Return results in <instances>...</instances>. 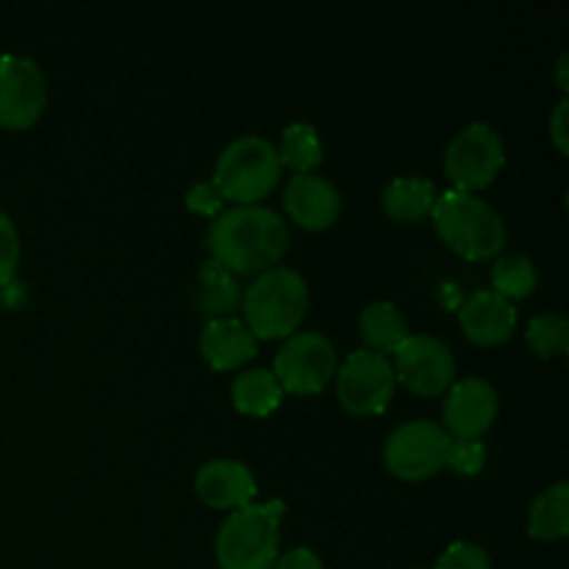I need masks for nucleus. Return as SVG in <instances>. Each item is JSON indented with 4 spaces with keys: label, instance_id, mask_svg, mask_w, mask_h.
<instances>
[{
    "label": "nucleus",
    "instance_id": "nucleus-10",
    "mask_svg": "<svg viewBox=\"0 0 569 569\" xmlns=\"http://www.w3.org/2000/svg\"><path fill=\"white\" fill-rule=\"evenodd\" d=\"M395 378L420 398L445 392L456 378V359L448 342L433 333H409L392 353Z\"/></svg>",
    "mask_w": 569,
    "mask_h": 569
},
{
    "label": "nucleus",
    "instance_id": "nucleus-12",
    "mask_svg": "<svg viewBox=\"0 0 569 569\" xmlns=\"http://www.w3.org/2000/svg\"><path fill=\"white\" fill-rule=\"evenodd\" d=\"M450 392L442 403L445 431L453 439H481L498 417V389L487 378H461L450 383Z\"/></svg>",
    "mask_w": 569,
    "mask_h": 569
},
{
    "label": "nucleus",
    "instance_id": "nucleus-19",
    "mask_svg": "<svg viewBox=\"0 0 569 569\" xmlns=\"http://www.w3.org/2000/svg\"><path fill=\"white\" fill-rule=\"evenodd\" d=\"M359 328L361 339H365V348L383 356H392L395 348L411 333L403 311L392 300H372V303H367L361 309Z\"/></svg>",
    "mask_w": 569,
    "mask_h": 569
},
{
    "label": "nucleus",
    "instance_id": "nucleus-7",
    "mask_svg": "<svg viewBox=\"0 0 569 569\" xmlns=\"http://www.w3.org/2000/svg\"><path fill=\"white\" fill-rule=\"evenodd\" d=\"M453 437L433 420H406L383 442V465L406 481H420L448 465Z\"/></svg>",
    "mask_w": 569,
    "mask_h": 569
},
{
    "label": "nucleus",
    "instance_id": "nucleus-1",
    "mask_svg": "<svg viewBox=\"0 0 569 569\" xmlns=\"http://www.w3.org/2000/svg\"><path fill=\"white\" fill-rule=\"evenodd\" d=\"M211 259L226 264L233 276L264 272L281 261L289 248V226L264 203L231 206L211 220L206 233Z\"/></svg>",
    "mask_w": 569,
    "mask_h": 569
},
{
    "label": "nucleus",
    "instance_id": "nucleus-5",
    "mask_svg": "<svg viewBox=\"0 0 569 569\" xmlns=\"http://www.w3.org/2000/svg\"><path fill=\"white\" fill-rule=\"evenodd\" d=\"M278 178H281V159L276 144L259 133H244L220 150L211 183L222 200L248 206L267 198L276 189Z\"/></svg>",
    "mask_w": 569,
    "mask_h": 569
},
{
    "label": "nucleus",
    "instance_id": "nucleus-25",
    "mask_svg": "<svg viewBox=\"0 0 569 569\" xmlns=\"http://www.w3.org/2000/svg\"><path fill=\"white\" fill-rule=\"evenodd\" d=\"M433 569H492V559H489L487 548H481L478 542L459 539L439 556Z\"/></svg>",
    "mask_w": 569,
    "mask_h": 569
},
{
    "label": "nucleus",
    "instance_id": "nucleus-27",
    "mask_svg": "<svg viewBox=\"0 0 569 569\" xmlns=\"http://www.w3.org/2000/svg\"><path fill=\"white\" fill-rule=\"evenodd\" d=\"M17 261H20V233H17L14 220L0 211V287L11 281Z\"/></svg>",
    "mask_w": 569,
    "mask_h": 569
},
{
    "label": "nucleus",
    "instance_id": "nucleus-23",
    "mask_svg": "<svg viewBox=\"0 0 569 569\" xmlns=\"http://www.w3.org/2000/svg\"><path fill=\"white\" fill-rule=\"evenodd\" d=\"M537 267L526 253H500L492 264V289L511 298H528L537 289Z\"/></svg>",
    "mask_w": 569,
    "mask_h": 569
},
{
    "label": "nucleus",
    "instance_id": "nucleus-17",
    "mask_svg": "<svg viewBox=\"0 0 569 569\" xmlns=\"http://www.w3.org/2000/svg\"><path fill=\"white\" fill-rule=\"evenodd\" d=\"M192 300L198 315L209 317H228L239 303H242V287H239L237 276L228 270L226 264H220L217 259H206L200 264L198 278H194Z\"/></svg>",
    "mask_w": 569,
    "mask_h": 569
},
{
    "label": "nucleus",
    "instance_id": "nucleus-11",
    "mask_svg": "<svg viewBox=\"0 0 569 569\" xmlns=\"http://www.w3.org/2000/svg\"><path fill=\"white\" fill-rule=\"evenodd\" d=\"M48 103V78L28 56H0V126L11 131L31 128Z\"/></svg>",
    "mask_w": 569,
    "mask_h": 569
},
{
    "label": "nucleus",
    "instance_id": "nucleus-4",
    "mask_svg": "<svg viewBox=\"0 0 569 569\" xmlns=\"http://www.w3.org/2000/svg\"><path fill=\"white\" fill-rule=\"evenodd\" d=\"M281 500H253L233 509L217 528V565L222 569H270L281 548Z\"/></svg>",
    "mask_w": 569,
    "mask_h": 569
},
{
    "label": "nucleus",
    "instance_id": "nucleus-16",
    "mask_svg": "<svg viewBox=\"0 0 569 569\" xmlns=\"http://www.w3.org/2000/svg\"><path fill=\"white\" fill-rule=\"evenodd\" d=\"M256 345L259 339L250 333L244 320L233 315L214 317L200 331V353L214 370H237L239 365L253 359Z\"/></svg>",
    "mask_w": 569,
    "mask_h": 569
},
{
    "label": "nucleus",
    "instance_id": "nucleus-14",
    "mask_svg": "<svg viewBox=\"0 0 569 569\" xmlns=\"http://www.w3.org/2000/svg\"><path fill=\"white\" fill-rule=\"evenodd\" d=\"M194 489L211 509H239L253 503L259 483L253 470L239 459H209L194 472Z\"/></svg>",
    "mask_w": 569,
    "mask_h": 569
},
{
    "label": "nucleus",
    "instance_id": "nucleus-6",
    "mask_svg": "<svg viewBox=\"0 0 569 569\" xmlns=\"http://www.w3.org/2000/svg\"><path fill=\"white\" fill-rule=\"evenodd\" d=\"M503 164L506 142L492 122H470L445 148V176L461 192L476 194L478 189H487Z\"/></svg>",
    "mask_w": 569,
    "mask_h": 569
},
{
    "label": "nucleus",
    "instance_id": "nucleus-9",
    "mask_svg": "<svg viewBox=\"0 0 569 569\" xmlns=\"http://www.w3.org/2000/svg\"><path fill=\"white\" fill-rule=\"evenodd\" d=\"M398 378L392 359L376 350L359 348L337 365V398L350 415H378L392 400Z\"/></svg>",
    "mask_w": 569,
    "mask_h": 569
},
{
    "label": "nucleus",
    "instance_id": "nucleus-26",
    "mask_svg": "<svg viewBox=\"0 0 569 569\" xmlns=\"http://www.w3.org/2000/svg\"><path fill=\"white\" fill-rule=\"evenodd\" d=\"M487 465V445L481 439H453L448 453V465L461 476H476Z\"/></svg>",
    "mask_w": 569,
    "mask_h": 569
},
{
    "label": "nucleus",
    "instance_id": "nucleus-3",
    "mask_svg": "<svg viewBox=\"0 0 569 569\" xmlns=\"http://www.w3.org/2000/svg\"><path fill=\"white\" fill-rule=\"evenodd\" d=\"M242 311L256 339L292 337L309 311V283L292 267H270L242 292Z\"/></svg>",
    "mask_w": 569,
    "mask_h": 569
},
{
    "label": "nucleus",
    "instance_id": "nucleus-8",
    "mask_svg": "<svg viewBox=\"0 0 569 569\" xmlns=\"http://www.w3.org/2000/svg\"><path fill=\"white\" fill-rule=\"evenodd\" d=\"M337 372V348L320 331H295L283 339L272 361V376L283 392L317 395Z\"/></svg>",
    "mask_w": 569,
    "mask_h": 569
},
{
    "label": "nucleus",
    "instance_id": "nucleus-13",
    "mask_svg": "<svg viewBox=\"0 0 569 569\" xmlns=\"http://www.w3.org/2000/svg\"><path fill=\"white\" fill-rule=\"evenodd\" d=\"M283 209L300 228L322 231L337 222L342 211V194L331 178L317 172H295L283 187Z\"/></svg>",
    "mask_w": 569,
    "mask_h": 569
},
{
    "label": "nucleus",
    "instance_id": "nucleus-29",
    "mask_svg": "<svg viewBox=\"0 0 569 569\" xmlns=\"http://www.w3.org/2000/svg\"><path fill=\"white\" fill-rule=\"evenodd\" d=\"M270 569H326V565H322V559L311 548H292L283 556H278L276 565Z\"/></svg>",
    "mask_w": 569,
    "mask_h": 569
},
{
    "label": "nucleus",
    "instance_id": "nucleus-15",
    "mask_svg": "<svg viewBox=\"0 0 569 569\" xmlns=\"http://www.w3.org/2000/svg\"><path fill=\"white\" fill-rule=\"evenodd\" d=\"M461 331L478 345H498L515 333L517 309L495 289H476L459 309Z\"/></svg>",
    "mask_w": 569,
    "mask_h": 569
},
{
    "label": "nucleus",
    "instance_id": "nucleus-28",
    "mask_svg": "<svg viewBox=\"0 0 569 569\" xmlns=\"http://www.w3.org/2000/svg\"><path fill=\"white\" fill-rule=\"evenodd\" d=\"M220 206H222V198L211 181L194 183V187L187 192V209L198 211V214L217 217L220 214Z\"/></svg>",
    "mask_w": 569,
    "mask_h": 569
},
{
    "label": "nucleus",
    "instance_id": "nucleus-30",
    "mask_svg": "<svg viewBox=\"0 0 569 569\" xmlns=\"http://www.w3.org/2000/svg\"><path fill=\"white\" fill-rule=\"evenodd\" d=\"M567 111H569V100L561 98L559 106L553 109V117H550V137H553L556 148L561 150V153H567Z\"/></svg>",
    "mask_w": 569,
    "mask_h": 569
},
{
    "label": "nucleus",
    "instance_id": "nucleus-2",
    "mask_svg": "<svg viewBox=\"0 0 569 569\" xmlns=\"http://www.w3.org/2000/svg\"><path fill=\"white\" fill-rule=\"evenodd\" d=\"M431 220L439 239L465 259H492V256H500L506 244L503 214L472 192H461V189L439 192L433 200Z\"/></svg>",
    "mask_w": 569,
    "mask_h": 569
},
{
    "label": "nucleus",
    "instance_id": "nucleus-22",
    "mask_svg": "<svg viewBox=\"0 0 569 569\" xmlns=\"http://www.w3.org/2000/svg\"><path fill=\"white\" fill-rule=\"evenodd\" d=\"M281 167H292L295 172H311L322 161V139L311 122L295 120L281 131V148H278Z\"/></svg>",
    "mask_w": 569,
    "mask_h": 569
},
{
    "label": "nucleus",
    "instance_id": "nucleus-18",
    "mask_svg": "<svg viewBox=\"0 0 569 569\" xmlns=\"http://www.w3.org/2000/svg\"><path fill=\"white\" fill-rule=\"evenodd\" d=\"M437 187L426 176H398L383 187L381 206L392 220L415 222L431 214Z\"/></svg>",
    "mask_w": 569,
    "mask_h": 569
},
{
    "label": "nucleus",
    "instance_id": "nucleus-20",
    "mask_svg": "<svg viewBox=\"0 0 569 569\" xmlns=\"http://www.w3.org/2000/svg\"><path fill=\"white\" fill-rule=\"evenodd\" d=\"M528 533L533 539L556 542L569 533V483L556 481L533 498L528 511Z\"/></svg>",
    "mask_w": 569,
    "mask_h": 569
},
{
    "label": "nucleus",
    "instance_id": "nucleus-24",
    "mask_svg": "<svg viewBox=\"0 0 569 569\" xmlns=\"http://www.w3.org/2000/svg\"><path fill=\"white\" fill-rule=\"evenodd\" d=\"M528 345L542 359H553V356H565L569 350V322L559 311H542V315L531 317L528 322Z\"/></svg>",
    "mask_w": 569,
    "mask_h": 569
},
{
    "label": "nucleus",
    "instance_id": "nucleus-21",
    "mask_svg": "<svg viewBox=\"0 0 569 569\" xmlns=\"http://www.w3.org/2000/svg\"><path fill=\"white\" fill-rule=\"evenodd\" d=\"M231 400L242 415L267 417L281 406L283 389L278 378L272 376V370L253 367V370H244L233 378Z\"/></svg>",
    "mask_w": 569,
    "mask_h": 569
}]
</instances>
